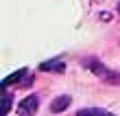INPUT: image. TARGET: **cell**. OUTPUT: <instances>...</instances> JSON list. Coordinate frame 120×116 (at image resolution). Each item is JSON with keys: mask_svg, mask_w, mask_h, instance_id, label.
<instances>
[{"mask_svg": "<svg viewBox=\"0 0 120 116\" xmlns=\"http://www.w3.org/2000/svg\"><path fill=\"white\" fill-rule=\"evenodd\" d=\"M83 66L90 68L92 72H96L101 79H105V81H109V83H120V72H114V70L105 68L96 57H87V59H83Z\"/></svg>", "mask_w": 120, "mask_h": 116, "instance_id": "1", "label": "cell"}, {"mask_svg": "<svg viewBox=\"0 0 120 116\" xmlns=\"http://www.w3.org/2000/svg\"><path fill=\"white\" fill-rule=\"evenodd\" d=\"M85 114H107L105 110H94V107H87V110H81L79 116H85Z\"/></svg>", "mask_w": 120, "mask_h": 116, "instance_id": "7", "label": "cell"}, {"mask_svg": "<svg viewBox=\"0 0 120 116\" xmlns=\"http://www.w3.org/2000/svg\"><path fill=\"white\" fill-rule=\"evenodd\" d=\"M70 103H72V96H68V94H63V96H57V99L50 103V112H52V114L66 112L68 107H70Z\"/></svg>", "mask_w": 120, "mask_h": 116, "instance_id": "3", "label": "cell"}, {"mask_svg": "<svg viewBox=\"0 0 120 116\" xmlns=\"http://www.w3.org/2000/svg\"><path fill=\"white\" fill-rule=\"evenodd\" d=\"M37 107H39V96L37 94H31V96H26L24 101H20L18 112L20 114H33V112H37Z\"/></svg>", "mask_w": 120, "mask_h": 116, "instance_id": "2", "label": "cell"}, {"mask_svg": "<svg viewBox=\"0 0 120 116\" xmlns=\"http://www.w3.org/2000/svg\"><path fill=\"white\" fill-rule=\"evenodd\" d=\"M39 70H44V72H50V70L63 72L66 70V64H63L61 59H57V61H44V64H39Z\"/></svg>", "mask_w": 120, "mask_h": 116, "instance_id": "5", "label": "cell"}, {"mask_svg": "<svg viewBox=\"0 0 120 116\" xmlns=\"http://www.w3.org/2000/svg\"><path fill=\"white\" fill-rule=\"evenodd\" d=\"M11 101H13V96L9 92H2V101H0V110H2V114H9V110H11Z\"/></svg>", "mask_w": 120, "mask_h": 116, "instance_id": "6", "label": "cell"}, {"mask_svg": "<svg viewBox=\"0 0 120 116\" xmlns=\"http://www.w3.org/2000/svg\"><path fill=\"white\" fill-rule=\"evenodd\" d=\"M24 77H26V68H20V70H15V72H11L9 77H4L2 81H0V85H2V88H7V85H11V83L22 81Z\"/></svg>", "mask_w": 120, "mask_h": 116, "instance_id": "4", "label": "cell"}]
</instances>
